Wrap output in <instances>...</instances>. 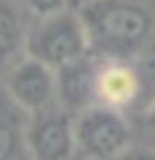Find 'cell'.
Returning a JSON list of instances; mask_svg holds the SVG:
<instances>
[{"label": "cell", "instance_id": "8", "mask_svg": "<svg viewBox=\"0 0 155 160\" xmlns=\"http://www.w3.org/2000/svg\"><path fill=\"white\" fill-rule=\"evenodd\" d=\"M30 22L17 8L14 0H0V71L25 57V41Z\"/></svg>", "mask_w": 155, "mask_h": 160}, {"label": "cell", "instance_id": "5", "mask_svg": "<svg viewBox=\"0 0 155 160\" xmlns=\"http://www.w3.org/2000/svg\"><path fill=\"white\" fill-rule=\"evenodd\" d=\"M25 149L33 160H71L74 144V114L63 106H52L25 119Z\"/></svg>", "mask_w": 155, "mask_h": 160}, {"label": "cell", "instance_id": "9", "mask_svg": "<svg viewBox=\"0 0 155 160\" xmlns=\"http://www.w3.org/2000/svg\"><path fill=\"white\" fill-rule=\"evenodd\" d=\"M25 119L27 114L11 103L8 95L0 98V160H11L25 144Z\"/></svg>", "mask_w": 155, "mask_h": 160}, {"label": "cell", "instance_id": "11", "mask_svg": "<svg viewBox=\"0 0 155 160\" xmlns=\"http://www.w3.org/2000/svg\"><path fill=\"white\" fill-rule=\"evenodd\" d=\"M120 160H155V155L152 152H133L131 149V152H125Z\"/></svg>", "mask_w": 155, "mask_h": 160}, {"label": "cell", "instance_id": "7", "mask_svg": "<svg viewBox=\"0 0 155 160\" xmlns=\"http://www.w3.org/2000/svg\"><path fill=\"white\" fill-rule=\"evenodd\" d=\"M95 65L98 60L93 54L71 62L57 71V106L65 111H85L93 106V82H95Z\"/></svg>", "mask_w": 155, "mask_h": 160}, {"label": "cell", "instance_id": "6", "mask_svg": "<svg viewBox=\"0 0 155 160\" xmlns=\"http://www.w3.org/2000/svg\"><path fill=\"white\" fill-rule=\"evenodd\" d=\"M142 92V73L128 60L103 57L95 65L93 82V106L122 111L139 98Z\"/></svg>", "mask_w": 155, "mask_h": 160}, {"label": "cell", "instance_id": "12", "mask_svg": "<svg viewBox=\"0 0 155 160\" xmlns=\"http://www.w3.org/2000/svg\"><path fill=\"white\" fill-rule=\"evenodd\" d=\"M144 122H147V128L155 133V101L150 103V109H147V114H144Z\"/></svg>", "mask_w": 155, "mask_h": 160}, {"label": "cell", "instance_id": "13", "mask_svg": "<svg viewBox=\"0 0 155 160\" xmlns=\"http://www.w3.org/2000/svg\"><path fill=\"white\" fill-rule=\"evenodd\" d=\"M74 3H90V0H74Z\"/></svg>", "mask_w": 155, "mask_h": 160}, {"label": "cell", "instance_id": "10", "mask_svg": "<svg viewBox=\"0 0 155 160\" xmlns=\"http://www.w3.org/2000/svg\"><path fill=\"white\" fill-rule=\"evenodd\" d=\"M74 0H22L25 11L33 19H44V17H54V14H63V11L71 8Z\"/></svg>", "mask_w": 155, "mask_h": 160}, {"label": "cell", "instance_id": "3", "mask_svg": "<svg viewBox=\"0 0 155 160\" xmlns=\"http://www.w3.org/2000/svg\"><path fill=\"white\" fill-rule=\"evenodd\" d=\"M74 144L82 160H120L131 152V125L122 111L90 106L74 117Z\"/></svg>", "mask_w": 155, "mask_h": 160}, {"label": "cell", "instance_id": "4", "mask_svg": "<svg viewBox=\"0 0 155 160\" xmlns=\"http://www.w3.org/2000/svg\"><path fill=\"white\" fill-rule=\"evenodd\" d=\"M3 87L11 103L25 114H38L57 106V71L27 54L6 68Z\"/></svg>", "mask_w": 155, "mask_h": 160}, {"label": "cell", "instance_id": "1", "mask_svg": "<svg viewBox=\"0 0 155 160\" xmlns=\"http://www.w3.org/2000/svg\"><path fill=\"white\" fill-rule=\"evenodd\" d=\"M90 52L128 60L152 35V17L144 6L128 0H90L82 6Z\"/></svg>", "mask_w": 155, "mask_h": 160}, {"label": "cell", "instance_id": "2", "mask_svg": "<svg viewBox=\"0 0 155 160\" xmlns=\"http://www.w3.org/2000/svg\"><path fill=\"white\" fill-rule=\"evenodd\" d=\"M25 54L49 65L52 71H60V68L87 57V54H93L82 14L68 8L63 14H54V17L33 19L30 30H27Z\"/></svg>", "mask_w": 155, "mask_h": 160}]
</instances>
